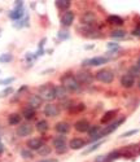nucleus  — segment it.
<instances>
[{"label":"nucleus","mask_w":140,"mask_h":162,"mask_svg":"<svg viewBox=\"0 0 140 162\" xmlns=\"http://www.w3.org/2000/svg\"><path fill=\"white\" fill-rule=\"evenodd\" d=\"M100 132H101V127H100V126H91V127H90V130H88L90 138H93V136L99 135Z\"/></svg>","instance_id":"obj_26"},{"label":"nucleus","mask_w":140,"mask_h":162,"mask_svg":"<svg viewBox=\"0 0 140 162\" xmlns=\"http://www.w3.org/2000/svg\"><path fill=\"white\" fill-rule=\"evenodd\" d=\"M38 153L40 156H48L49 153H51V148L49 147H47V145H43L39 150H38Z\"/></svg>","instance_id":"obj_34"},{"label":"nucleus","mask_w":140,"mask_h":162,"mask_svg":"<svg viewBox=\"0 0 140 162\" xmlns=\"http://www.w3.org/2000/svg\"><path fill=\"white\" fill-rule=\"evenodd\" d=\"M55 130L61 135H65L70 131V125L68 122H58L55 125Z\"/></svg>","instance_id":"obj_18"},{"label":"nucleus","mask_w":140,"mask_h":162,"mask_svg":"<svg viewBox=\"0 0 140 162\" xmlns=\"http://www.w3.org/2000/svg\"><path fill=\"white\" fill-rule=\"evenodd\" d=\"M86 145V141L81 138H73L72 140L69 141V147L70 149H73V150H77V149H81Z\"/></svg>","instance_id":"obj_14"},{"label":"nucleus","mask_w":140,"mask_h":162,"mask_svg":"<svg viewBox=\"0 0 140 162\" xmlns=\"http://www.w3.org/2000/svg\"><path fill=\"white\" fill-rule=\"evenodd\" d=\"M12 60H13V56L11 53H3L0 56V62L2 64H8V62H11Z\"/></svg>","instance_id":"obj_30"},{"label":"nucleus","mask_w":140,"mask_h":162,"mask_svg":"<svg viewBox=\"0 0 140 162\" xmlns=\"http://www.w3.org/2000/svg\"><path fill=\"white\" fill-rule=\"evenodd\" d=\"M0 34H2V29H0Z\"/></svg>","instance_id":"obj_46"},{"label":"nucleus","mask_w":140,"mask_h":162,"mask_svg":"<svg viewBox=\"0 0 140 162\" xmlns=\"http://www.w3.org/2000/svg\"><path fill=\"white\" fill-rule=\"evenodd\" d=\"M61 86H62L68 92H78L81 90V84L77 81L75 75L73 74H64L61 76Z\"/></svg>","instance_id":"obj_1"},{"label":"nucleus","mask_w":140,"mask_h":162,"mask_svg":"<svg viewBox=\"0 0 140 162\" xmlns=\"http://www.w3.org/2000/svg\"><path fill=\"white\" fill-rule=\"evenodd\" d=\"M112 38H116V39H122L126 37V31L125 30H114L112 34H110Z\"/></svg>","instance_id":"obj_27"},{"label":"nucleus","mask_w":140,"mask_h":162,"mask_svg":"<svg viewBox=\"0 0 140 162\" xmlns=\"http://www.w3.org/2000/svg\"><path fill=\"white\" fill-rule=\"evenodd\" d=\"M20 122H21V115H20V114L13 113V114H11L9 117H8V123L12 125V126L18 125Z\"/></svg>","instance_id":"obj_24"},{"label":"nucleus","mask_w":140,"mask_h":162,"mask_svg":"<svg viewBox=\"0 0 140 162\" xmlns=\"http://www.w3.org/2000/svg\"><path fill=\"white\" fill-rule=\"evenodd\" d=\"M44 114H46L47 117H51V118L57 117V115L60 114V108H58V105L52 104V103L47 104V105L44 106Z\"/></svg>","instance_id":"obj_9"},{"label":"nucleus","mask_w":140,"mask_h":162,"mask_svg":"<svg viewBox=\"0 0 140 162\" xmlns=\"http://www.w3.org/2000/svg\"><path fill=\"white\" fill-rule=\"evenodd\" d=\"M138 132H139V130H130V131H127V132H125V134H122L121 138H128V136H132V135H135V134H138Z\"/></svg>","instance_id":"obj_38"},{"label":"nucleus","mask_w":140,"mask_h":162,"mask_svg":"<svg viewBox=\"0 0 140 162\" xmlns=\"http://www.w3.org/2000/svg\"><path fill=\"white\" fill-rule=\"evenodd\" d=\"M38 162H57V160H53V158H43Z\"/></svg>","instance_id":"obj_40"},{"label":"nucleus","mask_w":140,"mask_h":162,"mask_svg":"<svg viewBox=\"0 0 140 162\" xmlns=\"http://www.w3.org/2000/svg\"><path fill=\"white\" fill-rule=\"evenodd\" d=\"M109 61L108 57L105 56H96V57H92V58H87L82 62L83 66H100V65H104Z\"/></svg>","instance_id":"obj_5"},{"label":"nucleus","mask_w":140,"mask_h":162,"mask_svg":"<svg viewBox=\"0 0 140 162\" xmlns=\"http://www.w3.org/2000/svg\"><path fill=\"white\" fill-rule=\"evenodd\" d=\"M53 147L56 148L57 153H65L66 152V138L64 135H58L53 139Z\"/></svg>","instance_id":"obj_6"},{"label":"nucleus","mask_w":140,"mask_h":162,"mask_svg":"<svg viewBox=\"0 0 140 162\" xmlns=\"http://www.w3.org/2000/svg\"><path fill=\"white\" fill-rule=\"evenodd\" d=\"M14 76H11V78H5V79H2L0 81V86H8V84H11L12 82H14Z\"/></svg>","instance_id":"obj_37"},{"label":"nucleus","mask_w":140,"mask_h":162,"mask_svg":"<svg viewBox=\"0 0 140 162\" xmlns=\"http://www.w3.org/2000/svg\"><path fill=\"white\" fill-rule=\"evenodd\" d=\"M107 47H108V49L110 51V53L117 52V51L119 49V44H117V43H108Z\"/></svg>","instance_id":"obj_36"},{"label":"nucleus","mask_w":140,"mask_h":162,"mask_svg":"<svg viewBox=\"0 0 140 162\" xmlns=\"http://www.w3.org/2000/svg\"><path fill=\"white\" fill-rule=\"evenodd\" d=\"M108 22L110 25H116V26H121V25H123V18L119 16H116V14H113V16H109L108 17Z\"/></svg>","instance_id":"obj_19"},{"label":"nucleus","mask_w":140,"mask_h":162,"mask_svg":"<svg viewBox=\"0 0 140 162\" xmlns=\"http://www.w3.org/2000/svg\"><path fill=\"white\" fill-rule=\"evenodd\" d=\"M102 145V141H98V143H95V144H92V145L88 148V149H86L84 152H83V155H88V153H92V152H95L98 148H100Z\"/></svg>","instance_id":"obj_29"},{"label":"nucleus","mask_w":140,"mask_h":162,"mask_svg":"<svg viewBox=\"0 0 140 162\" xmlns=\"http://www.w3.org/2000/svg\"><path fill=\"white\" fill-rule=\"evenodd\" d=\"M84 48H86V49H92V48H93V44H91V46H86Z\"/></svg>","instance_id":"obj_43"},{"label":"nucleus","mask_w":140,"mask_h":162,"mask_svg":"<svg viewBox=\"0 0 140 162\" xmlns=\"http://www.w3.org/2000/svg\"><path fill=\"white\" fill-rule=\"evenodd\" d=\"M95 79H98L99 82H102L105 84H109L114 81V73L110 69H100L95 74Z\"/></svg>","instance_id":"obj_3"},{"label":"nucleus","mask_w":140,"mask_h":162,"mask_svg":"<svg viewBox=\"0 0 140 162\" xmlns=\"http://www.w3.org/2000/svg\"><path fill=\"white\" fill-rule=\"evenodd\" d=\"M43 145H44V141L40 138H31L29 141H28V147L30 150H39Z\"/></svg>","instance_id":"obj_11"},{"label":"nucleus","mask_w":140,"mask_h":162,"mask_svg":"<svg viewBox=\"0 0 140 162\" xmlns=\"http://www.w3.org/2000/svg\"><path fill=\"white\" fill-rule=\"evenodd\" d=\"M70 5H72V2H70V0H57L56 2V7L58 8V9H62V11L69 9Z\"/></svg>","instance_id":"obj_23"},{"label":"nucleus","mask_w":140,"mask_h":162,"mask_svg":"<svg viewBox=\"0 0 140 162\" xmlns=\"http://www.w3.org/2000/svg\"><path fill=\"white\" fill-rule=\"evenodd\" d=\"M37 130L39 131V132H42V134H44L46 131H48V129H49V126H48V122L47 121H44V119H42V121H38V123H37Z\"/></svg>","instance_id":"obj_20"},{"label":"nucleus","mask_w":140,"mask_h":162,"mask_svg":"<svg viewBox=\"0 0 140 162\" xmlns=\"http://www.w3.org/2000/svg\"><path fill=\"white\" fill-rule=\"evenodd\" d=\"M74 127H75V131H78V132H88L91 126L87 119H79V121L75 122Z\"/></svg>","instance_id":"obj_12"},{"label":"nucleus","mask_w":140,"mask_h":162,"mask_svg":"<svg viewBox=\"0 0 140 162\" xmlns=\"http://www.w3.org/2000/svg\"><path fill=\"white\" fill-rule=\"evenodd\" d=\"M34 117H35V109H32L31 106H26L23 109V118L30 121V119H32Z\"/></svg>","instance_id":"obj_21"},{"label":"nucleus","mask_w":140,"mask_h":162,"mask_svg":"<svg viewBox=\"0 0 140 162\" xmlns=\"http://www.w3.org/2000/svg\"><path fill=\"white\" fill-rule=\"evenodd\" d=\"M95 162H107V156H105V155L98 156V157L95 158Z\"/></svg>","instance_id":"obj_39"},{"label":"nucleus","mask_w":140,"mask_h":162,"mask_svg":"<svg viewBox=\"0 0 140 162\" xmlns=\"http://www.w3.org/2000/svg\"><path fill=\"white\" fill-rule=\"evenodd\" d=\"M96 20H98V18H96V14H95L93 12H91V11L84 12V13L82 14V17H81L82 23L84 25V26H88V27L96 22Z\"/></svg>","instance_id":"obj_8"},{"label":"nucleus","mask_w":140,"mask_h":162,"mask_svg":"<svg viewBox=\"0 0 140 162\" xmlns=\"http://www.w3.org/2000/svg\"><path fill=\"white\" fill-rule=\"evenodd\" d=\"M121 84L125 88H131L135 84V78H134V76H131L128 73L123 74V75L121 76Z\"/></svg>","instance_id":"obj_13"},{"label":"nucleus","mask_w":140,"mask_h":162,"mask_svg":"<svg viewBox=\"0 0 140 162\" xmlns=\"http://www.w3.org/2000/svg\"><path fill=\"white\" fill-rule=\"evenodd\" d=\"M57 37H58V39H61V40H66V39H69V31L68 30H60L58 31V34H57Z\"/></svg>","instance_id":"obj_33"},{"label":"nucleus","mask_w":140,"mask_h":162,"mask_svg":"<svg viewBox=\"0 0 140 162\" xmlns=\"http://www.w3.org/2000/svg\"><path fill=\"white\" fill-rule=\"evenodd\" d=\"M23 14H25V9H23V7H16L14 9L9 13V17H11L12 20L17 21V20H21L22 17H23Z\"/></svg>","instance_id":"obj_16"},{"label":"nucleus","mask_w":140,"mask_h":162,"mask_svg":"<svg viewBox=\"0 0 140 162\" xmlns=\"http://www.w3.org/2000/svg\"><path fill=\"white\" fill-rule=\"evenodd\" d=\"M132 35H135V37H140V27H138V29H135V30L132 31Z\"/></svg>","instance_id":"obj_41"},{"label":"nucleus","mask_w":140,"mask_h":162,"mask_svg":"<svg viewBox=\"0 0 140 162\" xmlns=\"http://www.w3.org/2000/svg\"><path fill=\"white\" fill-rule=\"evenodd\" d=\"M74 18H75L74 12L68 11V12H65L62 14V17H61V25H62L64 27H68V26H70V25L74 22Z\"/></svg>","instance_id":"obj_10"},{"label":"nucleus","mask_w":140,"mask_h":162,"mask_svg":"<svg viewBox=\"0 0 140 162\" xmlns=\"http://www.w3.org/2000/svg\"><path fill=\"white\" fill-rule=\"evenodd\" d=\"M116 114H117V110H109V112H107L101 118V123H108L109 121H112L116 117Z\"/></svg>","instance_id":"obj_22"},{"label":"nucleus","mask_w":140,"mask_h":162,"mask_svg":"<svg viewBox=\"0 0 140 162\" xmlns=\"http://www.w3.org/2000/svg\"><path fill=\"white\" fill-rule=\"evenodd\" d=\"M39 96L42 100H46V101H52L55 100V86L52 84H43V86L39 88Z\"/></svg>","instance_id":"obj_2"},{"label":"nucleus","mask_w":140,"mask_h":162,"mask_svg":"<svg viewBox=\"0 0 140 162\" xmlns=\"http://www.w3.org/2000/svg\"><path fill=\"white\" fill-rule=\"evenodd\" d=\"M138 86H139V88H140V81H139V83H138Z\"/></svg>","instance_id":"obj_45"},{"label":"nucleus","mask_w":140,"mask_h":162,"mask_svg":"<svg viewBox=\"0 0 140 162\" xmlns=\"http://www.w3.org/2000/svg\"><path fill=\"white\" fill-rule=\"evenodd\" d=\"M119 157H121V153L118 150H113V152L109 153V155H107V162H113Z\"/></svg>","instance_id":"obj_25"},{"label":"nucleus","mask_w":140,"mask_h":162,"mask_svg":"<svg viewBox=\"0 0 140 162\" xmlns=\"http://www.w3.org/2000/svg\"><path fill=\"white\" fill-rule=\"evenodd\" d=\"M28 104H29V106H31L32 109L37 110V109H38V108L43 104V100L40 99V96H39V95H31V96L29 97Z\"/></svg>","instance_id":"obj_15"},{"label":"nucleus","mask_w":140,"mask_h":162,"mask_svg":"<svg viewBox=\"0 0 140 162\" xmlns=\"http://www.w3.org/2000/svg\"><path fill=\"white\" fill-rule=\"evenodd\" d=\"M32 131H34V127L30 123H22L17 127V135H18L20 138H26V136L31 135Z\"/></svg>","instance_id":"obj_7"},{"label":"nucleus","mask_w":140,"mask_h":162,"mask_svg":"<svg viewBox=\"0 0 140 162\" xmlns=\"http://www.w3.org/2000/svg\"><path fill=\"white\" fill-rule=\"evenodd\" d=\"M68 95H69V92L62 86H56L55 87V96H56V99H58V100H66Z\"/></svg>","instance_id":"obj_17"},{"label":"nucleus","mask_w":140,"mask_h":162,"mask_svg":"<svg viewBox=\"0 0 140 162\" xmlns=\"http://www.w3.org/2000/svg\"><path fill=\"white\" fill-rule=\"evenodd\" d=\"M75 78H77L78 82H79V84H92V82H93V79H95V76H93L90 71H87V70H81V71L77 73Z\"/></svg>","instance_id":"obj_4"},{"label":"nucleus","mask_w":140,"mask_h":162,"mask_svg":"<svg viewBox=\"0 0 140 162\" xmlns=\"http://www.w3.org/2000/svg\"><path fill=\"white\" fill-rule=\"evenodd\" d=\"M136 66H139V67H140V57L138 58V61H136Z\"/></svg>","instance_id":"obj_44"},{"label":"nucleus","mask_w":140,"mask_h":162,"mask_svg":"<svg viewBox=\"0 0 140 162\" xmlns=\"http://www.w3.org/2000/svg\"><path fill=\"white\" fill-rule=\"evenodd\" d=\"M21 157L25 158V160H30V158H32V152L30 149H22L21 150Z\"/></svg>","instance_id":"obj_32"},{"label":"nucleus","mask_w":140,"mask_h":162,"mask_svg":"<svg viewBox=\"0 0 140 162\" xmlns=\"http://www.w3.org/2000/svg\"><path fill=\"white\" fill-rule=\"evenodd\" d=\"M84 109H86L84 104H75L74 106H70V110H72V112H83Z\"/></svg>","instance_id":"obj_35"},{"label":"nucleus","mask_w":140,"mask_h":162,"mask_svg":"<svg viewBox=\"0 0 140 162\" xmlns=\"http://www.w3.org/2000/svg\"><path fill=\"white\" fill-rule=\"evenodd\" d=\"M128 74L131 76H134V78H138V76H140V67L134 65V66H131L130 67V70H128Z\"/></svg>","instance_id":"obj_28"},{"label":"nucleus","mask_w":140,"mask_h":162,"mask_svg":"<svg viewBox=\"0 0 140 162\" xmlns=\"http://www.w3.org/2000/svg\"><path fill=\"white\" fill-rule=\"evenodd\" d=\"M13 93V87H7V88H4L3 91H0V99H3V97H7V96H9V95H12Z\"/></svg>","instance_id":"obj_31"},{"label":"nucleus","mask_w":140,"mask_h":162,"mask_svg":"<svg viewBox=\"0 0 140 162\" xmlns=\"http://www.w3.org/2000/svg\"><path fill=\"white\" fill-rule=\"evenodd\" d=\"M16 7H23V2H16Z\"/></svg>","instance_id":"obj_42"}]
</instances>
